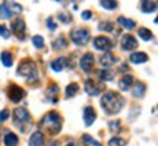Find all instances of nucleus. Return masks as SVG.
<instances>
[{
  "label": "nucleus",
  "instance_id": "1",
  "mask_svg": "<svg viewBox=\"0 0 158 146\" xmlns=\"http://www.w3.org/2000/svg\"><path fill=\"white\" fill-rule=\"evenodd\" d=\"M101 105H102V110L107 114H117L124 105V98L118 92L108 91V92H106L102 95Z\"/></svg>",
  "mask_w": 158,
  "mask_h": 146
},
{
  "label": "nucleus",
  "instance_id": "2",
  "mask_svg": "<svg viewBox=\"0 0 158 146\" xmlns=\"http://www.w3.org/2000/svg\"><path fill=\"white\" fill-rule=\"evenodd\" d=\"M41 127L48 133V135L54 136L57 135L60 129H62V117L57 111H50L47 112L43 120H41Z\"/></svg>",
  "mask_w": 158,
  "mask_h": 146
},
{
  "label": "nucleus",
  "instance_id": "3",
  "mask_svg": "<svg viewBox=\"0 0 158 146\" xmlns=\"http://www.w3.org/2000/svg\"><path fill=\"white\" fill-rule=\"evenodd\" d=\"M13 123L22 130V133H25L31 127V114L28 112V110L22 107L15 108L13 110Z\"/></svg>",
  "mask_w": 158,
  "mask_h": 146
},
{
  "label": "nucleus",
  "instance_id": "4",
  "mask_svg": "<svg viewBox=\"0 0 158 146\" xmlns=\"http://www.w3.org/2000/svg\"><path fill=\"white\" fill-rule=\"evenodd\" d=\"M18 75L19 76H23L27 78L28 82H34V80H38V72H37V66H35L34 62L31 60H23L19 67H18Z\"/></svg>",
  "mask_w": 158,
  "mask_h": 146
},
{
  "label": "nucleus",
  "instance_id": "5",
  "mask_svg": "<svg viewBox=\"0 0 158 146\" xmlns=\"http://www.w3.org/2000/svg\"><path fill=\"white\" fill-rule=\"evenodd\" d=\"M89 38H91L89 31L85 28L73 29L72 34H70V39H72L76 45H86L89 43Z\"/></svg>",
  "mask_w": 158,
  "mask_h": 146
},
{
  "label": "nucleus",
  "instance_id": "6",
  "mask_svg": "<svg viewBox=\"0 0 158 146\" xmlns=\"http://www.w3.org/2000/svg\"><path fill=\"white\" fill-rule=\"evenodd\" d=\"M7 96H9V99H10L12 102L18 104L19 101H22V98L25 96V91H23L21 86L12 83L10 86H9V89H7Z\"/></svg>",
  "mask_w": 158,
  "mask_h": 146
},
{
  "label": "nucleus",
  "instance_id": "7",
  "mask_svg": "<svg viewBox=\"0 0 158 146\" xmlns=\"http://www.w3.org/2000/svg\"><path fill=\"white\" fill-rule=\"evenodd\" d=\"M10 31L16 35L19 39H23V37H25V22L22 21V18H16V19L12 21Z\"/></svg>",
  "mask_w": 158,
  "mask_h": 146
},
{
  "label": "nucleus",
  "instance_id": "8",
  "mask_svg": "<svg viewBox=\"0 0 158 146\" xmlns=\"http://www.w3.org/2000/svg\"><path fill=\"white\" fill-rule=\"evenodd\" d=\"M94 47H95V50L108 53V50L111 48V41L107 37H97L94 38Z\"/></svg>",
  "mask_w": 158,
  "mask_h": 146
},
{
  "label": "nucleus",
  "instance_id": "9",
  "mask_svg": "<svg viewBox=\"0 0 158 146\" xmlns=\"http://www.w3.org/2000/svg\"><path fill=\"white\" fill-rule=\"evenodd\" d=\"M79 66L85 72H91L92 67H94V56H92V53H86V54H84V56L81 57Z\"/></svg>",
  "mask_w": 158,
  "mask_h": 146
},
{
  "label": "nucleus",
  "instance_id": "10",
  "mask_svg": "<svg viewBox=\"0 0 158 146\" xmlns=\"http://www.w3.org/2000/svg\"><path fill=\"white\" fill-rule=\"evenodd\" d=\"M120 45H122L123 50L130 51V50H135L136 47H138V41H136V38H133L132 35H123V37H122V41H120Z\"/></svg>",
  "mask_w": 158,
  "mask_h": 146
},
{
  "label": "nucleus",
  "instance_id": "11",
  "mask_svg": "<svg viewBox=\"0 0 158 146\" xmlns=\"http://www.w3.org/2000/svg\"><path fill=\"white\" fill-rule=\"evenodd\" d=\"M133 86V76L132 75H124L123 78L118 80V88H120V91H129L130 88Z\"/></svg>",
  "mask_w": 158,
  "mask_h": 146
},
{
  "label": "nucleus",
  "instance_id": "12",
  "mask_svg": "<svg viewBox=\"0 0 158 146\" xmlns=\"http://www.w3.org/2000/svg\"><path fill=\"white\" fill-rule=\"evenodd\" d=\"M97 118V112L92 107H85L84 110V120H85V126H91V124L95 121Z\"/></svg>",
  "mask_w": 158,
  "mask_h": 146
},
{
  "label": "nucleus",
  "instance_id": "13",
  "mask_svg": "<svg viewBox=\"0 0 158 146\" xmlns=\"http://www.w3.org/2000/svg\"><path fill=\"white\" fill-rule=\"evenodd\" d=\"M29 146H44V135H43V132H34L31 135Z\"/></svg>",
  "mask_w": 158,
  "mask_h": 146
},
{
  "label": "nucleus",
  "instance_id": "14",
  "mask_svg": "<svg viewBox=\"0 0 158 146\" xmlns=\"http://www.w3.org/2000/svg\"><path fill=\"white\" fill-rule=\"evenodd\" d=\"M129 60L135 64H142V63L148 62V54L142 53V51H136V53H132L129 57Z\"/></svg>",
  "mask_w": 158,
  "mask_h": 146
},
{
  "label": "nucleus",
  "instance_id": "15",
  "mask_svg": "<svg viewBox=\"0 0 158 146\" xmlns=\"http://www.w3.org/2000/svg\"><path fill=\"white\" fill-rule=\"evenodd\" d=\"M85 92L88 94V95L91 96H97V95H100V88H97V85L91 80V79H88L86 82H85Z\"/></svg>",
  "mask_w": 158,
  "mask_h": 146
},
{
  "label": "nucleus",
  "instance_id": "16",
  "mask_svg": "<svg viewBox=\"0 0 158 146\" xmlns=\"http://www.w3.org/2000/svg\"><path fill=\"white\" fill-rule=\"evenodd\" d=\"M130 89H132V96H135V98H141V96L145 95L147 86L142 83V82H138V83H135Z\"/></svg>",
  "mask_w": 158,
  "mask_h": 146
},
{
  "label": "nucleus",
  "instance_id": "17",
  "mask_svg": "<svg viewBox=\"0 0 158 146\" xmlns=\"http://www.w3.org/2000/svg\"><path fill=\"white\" fill-rule=\"evenodd\" d=\"M100 63H101L102 67H110L116 63V57L111 53H104V56H101V59H100Z\"/></svg>",
  "mask_w": 158,
  "mask_h": 146
},
{
  "label": "nucleus",
  "instance_id": "18",
  "mask_svg": "<svg viewBox=\"0 0 158 146\" xmlns=\"http://www.w3.org/2000/svg\"><path fill=\"white\" fill-rule=\"evenodd\" d=\"M141 10L143 13H152L157 10V3L149 2V0H143V2H141Z\"/></svg>",
  "mask_w": 158,
  "mask_h": 146
},
{
  "label": "nucleus",
  "instance_id": "19",
  "mask_svg": "<svg viewBox=\"0 0 158 146\" xmlns=\"http://www.w3.org/2000/svg\"><path fill=\"white\" fill-rule=\"evenodd\" d=\"M19 143V139H18V136L15 133H12V132H7L5 136V145L6 146H18Z\"/></svg>",
  "mask_w": 158,
  "mask_h": 146
},
{
  "label": "nucleus",
  "instance_id": "20",
  "mask_svg": "<svg viewBox=\"0 0 158 146\" xmlns=\"http://www.w3.org/2000/svg\"><path fill=\"white\" fill-rule=\"evenodd\" d=\"M117 22L123 26L124 29H133L136 26V23H135V21H132V19H127V18H124V16H120L117 19Z\"/></svg>",
  "mask_w": 158,
  "mask_h": 146
},
{
  "label": "nucleus",
  "instance_id": "21",
  "mask_svg": "<svg viewBox=\"0 0 158 146\" xmlns=\"http://www.w3.org/2000/svg\"><path fill=\"white\" fill-rule=\"evenodd\" d=\"M64 64H66V59L60 57V59H57V60H54V62H51V69H53L54 72L59 73L64 69Z\"/></svg>",
  "mask_w": 158,
  "mask_h": 146
},
{
  "label": "nucleus",
  "instance_id": "22",
  "mask_svg": "<svg viewBox=\"0 0 158 146\" xmlns=\"http://www.w3.org/2000/svg\"><path fill=\"white\" fill-rule=\"evenodd\" d=\"M0 59H2L3 66H6V67H10L12 64H13V57H12V54L9 51H3L2 56H0Z\"/></svg>",
  "mask_w": 158,
  "mask_h": 146
},
{
  "label": "nucleus",
  "instance_id": "23",
  "mask_svg": "<svg viewBox=\"0 0 158 146\" xmlns=\"http://www.w3.org/2000/svg\"><path fill=\"white\" fill-rule=\"evenodd\" d=\"M138 35H139V38H142L143 41H149V39L154 38L152 32H151L149 29H147V28H139L138 29Z\"/></svg>",
  "mask_w": 158,
  "mask_h": 146
},
{
  "label": "nucleus",
  "instance_id": "24",
  "mask_svg": "<svg viewBox=\"0 0 158 146\" xmlns=\"http://www.w3.org/2000/svg\"><path fill=\"white\" fill-rule=\"evenodd\" d=\"M5 5L7 6V9L12 12V15H13V12L15 13H22V6L21 5H18L16 2H5Z\"/></svg>",
  "mask_w": 158,
  "mask_h": 146
},
{
  "label": "nucleus",
  "instance_id": "25",
  "mask_svg": "<svg viewBox=\"0 0 158 146\" xmlns=\"http://www.w3.org/2000/svg\"><path fill=\"white\" fill-rule=\"evenodd\" d=\"M97 75L101 80H113L114 79V72L111 70H100V72H97Z\"/></svg>",
  "mask_w": 158,
  "mask_h": 146
},
{
  "label": "nucleus",
  "instance_id": "26",
  "mask_svg": "<svg viewBox=\"0 0 158 146\" xmlns=\"http://www.w3.org/2000/svg\"><path fill=\"white\" fill-rule=\"evenodd\" d=\"M78 91H79L78 83L68 85V86H66V96H68V98H72V96H75L76 94H78Z\"/></svg>",
  "mask_w": 158,
  "mask_h": 146
},
{
  "label": "nucleus",
  "instance_id": "27",
  "mask_svg": "<svg viewBox=\"0 0 158 146\" xmlns=\"http://www.w3.org/2000/svg\"><path fill=\"white\" fill-rule=\"evenodd\" d=\"M10 18H12V12L7 9V6L3 2V5H0V19H10Z\"/></svg>",
  "mask_w": 158,
  "mask_h": 146
},
{
  "label": "nucleus",
  "instance_id": "28",
  "mask_svg": "<svg viewBox=\"0 0 158 146\" xmlns=\"http://www.w3.org/2000/svg\"><path fill=\"white\" fill-rule=\"evenodd\" d=\"M100 3H101L104 9H108V10H113V9L117 7V2L116 0H101Z\"/></svg>",
  "mask_w": 158,
  "mask_h": 146
},
{
  "label": "nucleus",
  "instance_id": "29",
  "mask_svg": "<svg viewBox=\"0 0 158 146\" xmlns=\"http://www.w3.org/2000/svg\"><path fill=\"white\" fill-rule=\"evenodd\" d=\"M57 94H59V86H57V85H51L50 88L47 89V95L50 96L51 101H53V102L57 101L56 98H54V96H57Z\"/></svg>",
  "mask_w": 158,
  "mask_h": 146
},
{
  "label": "nucleus",
  "instance_id": "30",
  "mask_svg": "<svg viewBox=\"0 0 158 146\" xmlns=\"http://www.w3.org/2000/svg\"><path fill=\"white\" fill-rule=\"evenodd\" d=\"M114 25H113V22H101L100 23V26H98V29L100 31H108V32H113L114 31V28H113Z\"/></svg>",
  "mask_w": 158,
  "mask_h": 146
},
{
  "label": "nucleus",
  "instance_id": "31",
  "mask_svg": "<svg viewBox=\"0 0 158 146\" xmlns=\"http://www.w3.org/2000/svg\"><path fill=\"white\" fill-rule=\"evenodd\" d=\"M108 146H126V140L120 139V137H113L108 142Z\"/></svg>",
  "mask_w": 158,
  "mask_h": 146
},
{
  "label": "nucleus",
  "instance_id": "32",
  "mask_svg": "<svg viewBox=\"0 0 158 146\" xmlns=\"http://www.w3.org/2000/svg\"><path fill=\"white\" fill-rule=\"evenodd\" d=\"M57 19H59V21H62L63 23H70L72 22V16L68 15V13H63V12L57 13Z\"/></svg>",
  "mask_w": 158,
  "mask_h": 146
},
{
  "label": "nucleus",
  "instance_id": "33",
  "mask_svg": "<svg viewBox=\"0 0 158 146\" xmlns=\"http://www.w3.org/2000/svg\"><path fill=\"white\" fill-rule=\"evenodd\" d=\"M32 44H34V47H37V48H43V47H44V39H43L41 35H35L34 38H32Z\"/></svg>",
  "mask_w": 158,
  "mask_h": 146
},
{
  "label": "nucleus",
  "instance_id": "34",
  "mask_svg": "<svg viewBox=\"0 0 158 146\" xmlns=\"http://www.w3.org/2000/svg\"><path fill=\"white\" fill-rule=\"evenodd\" d=\"M82 139H84V142H86V143H88V145H91V146H102L101 143H98L95 139H92L89 135H84V136H82Z\"/></svg>",
  "mask_w": 158,
  "mask_h": 146
},
{
  "label": "nucleus",
  "instance_id": "35",
  "mask_svg": "<svg viewBox=\"0 0 158 146\" xmlns=\"http://www.w3.org/2000/svg\"><path fill=\"white\" fill-rule=\"evenodd\" d=\"M0 37H3V38H9L10 37V31L7 29L6 25H0Z\"/></svg>",
  "mask_w": 158,
  "mask_h": 146
},
{
  "label": "nucleus",
  "instance_id": "36",
  "mask_svg": "<svg viewBox=\"0 0 158 146\" xmlns=\"http://www.w3.org/2000/svg\"><path fill=\"white\" fill-rule=\"evenodd\" d=\"M60 47H66V39L63 37H59L56 43H53V48H60Z\"/></svg>",
  "mask_w": 158,
  "mask_h": 146
},
{
  "label": "nucleus",
  "instance_id": "37",
  "mask_svg": "<svg viewBox=\"0 0 158 146\" xmlns=\"http://www.w3.org/2000/svg\"><path fill=\"white\" fill-rule=\"evenodd\" d=\"M108 126H110V130L114 132V133H117L118 130H120V123H118V121H110Z\"/></svg>",
  "mask_w": 158,
  "mask_h": 146
},
{
  "label": "nucleus",
  "instance_id": "38",
  "mask_svg": "<svg viewBox=\"0 0 158 146\" xmlns=\"http://www.w3.org/2000/svg\"><path fill=\"white\" fill-rule=\"evenodd\" d=\"M9 114H10V112H9V110H2V112H0V121H6V120H7V118H9Z\"/></svg>",
  "mask_w": 158,
  "mask_h": 146
},
{
  "label": "nucleus",
  "instance_id": "39",
  "mask_svg": "<svg viewBox=\"0 0 158 146\" xmlns=\"http://www.w3.org/2000/svg\"><path fill=\"white\" fill-rule=\"evenodd\" d=\"M45 22H47V26H48V29H51V31H53V29H56V23H54V19H53V18H47V21H45Z\"/></svg>",
  "mask_w": 158,
  "mask_h": 146
},
{
  "label": "nucleus",
  "instance_id": "40",
  "mask_svg": "<svg viewBox=\"0 0 158 146\" xmlns=\"http://www.w3.org/2000/svg\"><path fill=\"white\" fill-rule=\"evenodd\" d=\"M91 16H92V13H91L89 10H84V12H82V19H85V21L91 19Z\"/></svg>",
  "mask_w": 158,
  "mask_h": 146
},
{
  "label": "nucleus",
  "instance_id": "41",
  "mask_svg": "<svg viewBox=\"0 0 158 146\" xmlns=\"http://www.w3.org/2000/svg\"><path fill=\"white\" fill-rule=\"evenodd\" d=\"M50 146H59V143H57V142H51Z\"/></svg>",
  "mask_w": 158,
  "mask_h": 146
},
{
  "label": "nucleus",
  "instance_id": "42",
  "mask_svg": "<svg viewBox=\"0 0 158 146\" xmlns=\"http://www.w3.org/2000/svg\"><path fill=\"white\" fill-rule=\"evenodd\" d=\"M66 146H75V143H73V142H72V140H70V142H69V143H68V145H66Z\"/></svg>",
  "mask_w": 158,
  "mask_h": 146
}]
</instances>
